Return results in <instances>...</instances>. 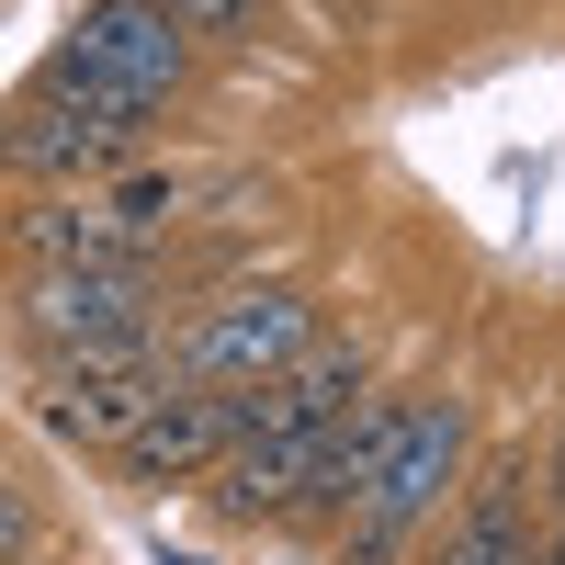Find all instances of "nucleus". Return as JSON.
Returning a JSON list of instances; mask_svg holds the SVG:
<instances>
[{
    "instance_id": "nucleus-1",
    "label": "nucleus",
    "mask_w": 565,
    "mask_h": 565,
    "mask_svg": "<svg viewBox=\"0 0 565 565\" xmlns=\"http://www.w3.org/2000/svg\"><path fill=\"white\" fill-rule=\"evenodd\" d=\"M373 396V362L351 351V340H317L282 385H260V396H238V441H226V463H215V509H238V521H295L306 509V487H317V452H328V430Z\"/></svg>"
},
{
    "instance_id": "nucleus-2",
    "label": "nucleus",
    "mask_w": 565,
    "mask_h": 565,
    "mask_svg": "<svg viewBox=\"0 0 565 565\" xmlns=\"http://www.w3.org/2000/svg\"><path fill=\"white\" fill-rule=\"evenodd\" d=\"M148 125L159 114H136L103 79H79V68L45 57V79L12 103V125H0V170L34 181V193H79V181H103V170H125L136 148H148Z\"/></svg>"
},
{
    "instance_id": "nucleus-3",
    "label": "nucleus",
    "mask_w": 565,
    "mask_h": 565,
    "mask_svg": "<svg viewBox=\"0 0 565 565\" xmlns=\"http://www.w3.org/2000/svg\"><path fill=\"white\" fill-rule=\"evenodd\" d=\"M306 351H317V306L295 295V282H238V295H215L193 328H181L170 373H181V385H204V396H260V385H282Z\"/></svg>"
},
{
    "instance_id": "nucleus-4",
    "label": "nucleus",
    "mask_w": 565,
    "mask_h": 565,
    "mask_svg": "<svg viewBox=\"0 0 565 565\" xmlns=\"http://www.w3.org/2000/svg\"><path fill=\"white\" fill-rule=\"evenodd\" d=\"M463 476V407L452 396H407V430L385 452V476L351 498V532H340V565H396L418 543V521L441 509V487Z\"/></svg>"
},
{
    "instance_id": "nucleus-5",
    "label": "nucleus",
    "mask_w": 565,
    "mask_h": 565,
    "mask_svg": "<svg viewBox=\"0 0 565 565\" xmlns=\"http://www.w3.org/2000/svg\"><path fill=\"white\" fill-rule=\"evenodd\" d=\"M170 215H181V181L148 170V181H125V193H45V204H23L12 249H23V271H114V260L148 271Z\"/></svg>"
},
{
    "instance_id": "nucleus-6",
    "label": "nucleus",
    "mask_w": 565,
    "mask_h": 565,
    "mask_svg": "<svg viewBox=\"0 0 565 565\" xmlns=\"http://www.w3.org/2000/svg\"><path fill=\"white\" fill-rule=\"evenodd\" d=\"M23 340L45 362H103V351H148L159 340V271H23Z\"/></svg>"
},
{
    "instance_id": "nucleus-7",
    "label": "nucleus",
    "mask_w": 565,
    "mask_h": 565,
    "mask_svg": "<svg viewBox=\"0 0 565 565\" xmlns=\"http://www.w3.org/2000/svg\"><path fill=\"white\" fill-rule=\"evenodd\" d=\"M57 68L103 79L114 103H136V114H170V103H181V79H193V34H181L159 0H79V23H68V45H57Z\"/></svg>"
},
{
    "instance_id": "nucleus-8",
    "label": "nucleus",
    "mask_w": 565,
    "mask_h": 565,
    "mask_svg": "<svg viewBox=\"0 0 565 565\" xmlns=\"http://www.w3.org/2000/svg\"><path fill=\"white\" fill-rule=\"evenodd\" d=\"M170 385H181V373L159 362V340H148V351H103V362H45L34 418H45L57 441H79V452H125V430H136Z\"/></svg>"
},
{
    "instance_id": "nucleus-9",
    "label": "nucleus",
    "mask_w": 565,
    "mask_h": 565,
    "mask_svg": "<svg viewBox=\"0 0 565 565\" xmlns=\"http://www.w3.org/2000/svg\"><path fill=\"white\" fill-rule=\"evenodd\" d=\"M226 441H238V396H204V385H170L148 418L125 430V487H204L215 463H226Z\"/></svg>"
},
{
    "instance_id": "nucleus-10",
    "label": "nucleus",
    "mask_w": 565,
    "mask_h": 565,
    "mask_svg": "<svg viewBox=\"0 0 565 565\" xmlns=\"http://www.w3.org/2000/svg\"><path fill=\"white\" fill-rule=\"evenodd\" d=\"M532 452H498L476 487H463V521L441 532V554L430 565H521L532 554Z\"/></svg>"
},
{
    "instance_id": "nucleus-11",
    "label": "nucleus",
    "mask_w": 565,
    "mask_h": 565,
    "mask_svg": "<svg viewBox=\"0 0 565 565\" xmlns=\"http://www.w3.org/2000/svg\"><path fill=\"white\" fill-rule=\"evenodd\" d=\"M396 430H407V396H362L340 430H328V452H317V487H306V509H340L351 521V498L385 476V452H396Z\"/></svg>"
},
{
    "instance_id": "nucleus-12",
    "label": "nucleus",
    "mask_w": 565,
    "mask_h": 565,
    "mask_svg": "<svg viewBox=\"0 0 565 565\" xmlns=\"http://www.w3.org/2000/svg\"><path fill=\"white\" fill-rule=\"evenodd\" d=\"M159 12H170L181 34H249V23H260V0H159Z\"/></svg>"
},
{
    "instance_id": "nucleus-13",
    "label": "nucleus",
    "mask_w": 565,
    "mask_h": 565,
    "mask_svg": "<svg viewBox=\"0 0 565 565\" xmlns=\"http://www.w3.org/2000/svg\"><path fill=\"white\" fill-rule=\"evenodd\" d=\"M532 487H543V521L565 532V418L543 430V452H532Z\"/></svg>"
},
{
    "instance_id": "nucleus-14",
    "label": "nucleus",
    "mask_w": 565,
    "mask_h": 565,
    "mask_svg": "<svg viewBox=\"0 0 565 565\" xmlns=\"http://www.w3.org/2000/svg\"><path fill=\"white\" fill-rule=\"evenodd\" d=\"M521 565H565V532H532V554Z\"/></svg>"
},
{
    "instance_id": "nucleus-15",
    "label": "nucleus",
    "mask_w": 565,
    "mask_h": 565,
    "mask_svg": "<svg viewBox=\"0 0 565 565\" xmlns=\"http://www.w3.org/2000/svg\"><path fill=\"white\" fill-rule=\"evenodd\" d=\"M23 565H57V554H23Z\"/></svg>"
}]
</instances>
